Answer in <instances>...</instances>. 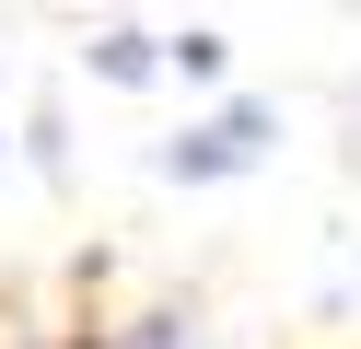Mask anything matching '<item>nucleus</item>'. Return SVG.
Returning <instances> with one entry per match:
<instances>
[{"label":"nucleus","instance_id":"2","mask_svg":"<svg viewBox=\"0 0 361 349\" xmlns=\"http://www.w3.org/2000/svg\"><path fill=\"white\" fill-rule=\"evenodd\" d=\"M94 70L105 82H152V35H94Z\"/></svg>","mask_w":361,"mask_h":349},{"label":"nucleus","instance_id":"3","mask_svg":"<svg viewBox=\"0 0 361 349\" xmlns=\"http://www.w3.org/2000/svg\"><path fill=\"white\" fill-rule=\"evenodd\" d=\"M164 59H175V70H187V82H210V70H221V35H175V47H164Z\"/></svg>","mask_w":361,"mask_h":349},{"label":"nucleus","instance_id":"1","mask_svg":"<svg viewBox=\"0 0 361 349\" xmlns=\"http://www.w3.org/2000/svg\"><path fill=\"white\" fill-rule=\"evenodd\" d=\"M268 140H280V105H221V116H198L187 140H164V175H175V186H198V175H245Z\"/></svg>","mask_w":361,"mask_h":349}]
</instances>
